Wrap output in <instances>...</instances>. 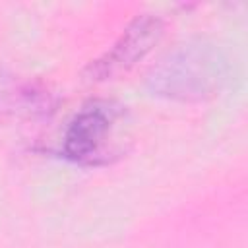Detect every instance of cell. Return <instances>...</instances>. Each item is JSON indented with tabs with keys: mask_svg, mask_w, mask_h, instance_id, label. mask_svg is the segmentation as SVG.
Here are the masks:
<instances>
[{
	"mask_svg": "<svg viewBox=\"0 0 248 248\" xmlns=\"http://www.w3.org/2000/svg\"><path fill=\"white\" fill-rule=\"evenodd\" d=\"M227 79V58L205 43L182 45L167 54L149 74L155 95L178 101H203L217 95Z\"/></svg>",
	"mask_w": 248,
	"mask_h": 248,
	"instance_id": "6da1fadb",
	"label": "cell"
},
{
	"mask_svg": "<svg viewBox=\"0 0 248 248\" xmlns=\"http://www.w3.org/2000/svg\"><path fill=\"white\" fill-rule=\"evenodd\" d=\"M124 120L122 107L108 101L85 105L64 132V153L76 163H99L108 159V143Z\"/></svg>",
	"mask_w": 248,
	"mask_h": 248,
	"instance_id": "7a4b0ae2",
	"label": "cell"
},
{
	"mask_svg": "<svg viewBox=\"0 0 248 248\" xmlns=\"http://www.w3.org/2000/svg\"><path fill=\"white\" fill-rule=\"evenodd\" d=\"M165 25L159 16L143 14L134 17L114 45L97 60L89 62L85 68V78L89 81H107L128 74L151 52V48L161 41Z\"/></svg>",
	"mask_w": 248,
	"mask_h": 248,
	"instance_id": "3957f363",
	"label": "cell"
}]
</instances>
